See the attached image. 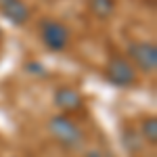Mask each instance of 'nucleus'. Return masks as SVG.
<instances>
[{
  "label": "nucleus",
  "mask_w": 157,
  "mask_h": 157,
  "mask_svg": "<svg viewBox=\"0 0 157 157\" xmlns=\"http://www.w3.org/2000/svg\"><path fill=\"white\" fill-rule=\"evenodd\" d=\"M48 134L65 149H80L84 145L82 128L69 115H63V113H57L48 120Z\"/></svg>",
  "instance_id": "obj_1"
},
{
  "label": "nucleus",
  "mask_w": 157,
  "mask_h": 157,
  "mask_svg": "<svg viewBox=\"0 0 157 157\" xmlns=\"http://www.w3.org/2000/svg\"><path fill=\"white\" fill-rule=\"evenodd\" d=\"M128 61L134 69L153 73L157 69V46L147 40H134L128 44Z\"/></svg>",
  "instance_id": "obj_2"
},
{
  "label": "nucleus",
  "mask_w": 157,
  "mask_h": 157,
  "mask_svg": "<svg viewBox=\"0 0 157 157\" xmlns=\"http://www.w3.org/2000/svg\"><path fill=\"white\" fill-rule=\"evenodd\" d=\"M105 75L117 88H130V86L136 84V69L126 57H120V55L109 59L107 67H105Z\"/></svg>",
  "instance_id": "obj_3"
},
{
  "label": "nucleus",
  "mask_w": 157,
  "mask_h": 157,
  "mask_svg": "<svg viewBox=\"0 0 157 157\" xmlns=\"http://www.w3.org/2000/svg\"><path fill=\"white\" fill-rule=\"evenodd\" d=\"M40 36H42V42L48 50L61 52L69 44V27L57 19H44L40 23Z\"/></svg>",
  "instance_id": "obj_4"
},
{
  "label": "nucleus",
  "mask_w": 157,
  "mask_h": 157,
  "mask_svg": "<svg viewBox=\"0 0 157 157\" xmlns=\"http://www.w3.org/2000/svg\"><path fill=\"white\" fill-rule=\"evenodd\" d=\"M55 105L59 107V111L63 115H69V113H75L84 107V98L82 94L71 88V86H61L55 90Z\"/></svg>",
  "instance_id": "obj_5"
},
{
  "label": "nucleus",
  "mask_w": 157,
  "mask_h": 157,
  "mask_svg": "<svg viewBox=\"0 0 157 157\" xmlns=\"http://www.w3.org/2000/svg\"><path fill=\"white\" fill-rule=\"evenodd\" d=\"M0 11L13 25H23L29 19V6L23 0H9L6 4L0 6Z\"/></svg>",
  "instance_id": "obj_6"
},
{
  "label": "nucleus",
  "mask_w": 157,
  "mask_h": 157,
  "mask_svg": "<svg viewBox=\"0 0 157 157\" xmlns=\"http://www.w3.org/2000/svg\"><path fill=\"white\" fill-rule=\"evenodd\" d=\"M121 145L132 155H140L147 149V143L143 140V136H140V132L136 128H124L121 130Z\"/></svg>",
  "instance_id": "obj_7"
},
{
  "label": "nucleus",
  "mask_w": 157,
  "mask_h": 157,
  "mask_svg": "<svg viewBox=\"0 0 157 157\" xmlns=\"http://www.w3.org/2000/svg\"><path fill=\"white\" fill-rule=\"evenodd\" d=\"M138 132L143 136V140L147 143V147H155L157 145V117L155 115H149L145 120L140 121V128H138Z\"/></svg>",
  "instance_id": "obj_8"
},
{
  "label": "nucleus",
  "mask_w": 157,
  "mask_h": 157,
  "mask_svg": "<svg viewBox=\"0 0 157 157\" xmlns=\"http://www.w3.org/2000/svg\"><path fill=\"white\" fill-rule=\"evenodd\" d=\"M88 9L101 19H107L115 11V0H88Z\"/></svg>",
  "instance_id": "obj_9"
},
{
  "label": "nucleus",
  "mask_w": 157,
  "mask_h": 157,
  "mask_svg": "<svg viewBox=\"0 0 157 157\" xmlns=\"http://www.w3.org/2000/svg\"><path fill=\"white\" fill-rule=\"evenodd\" d=\"M86 157H109V153L103 149H90V151H86Z\"/></svg>",
  "instance_id": "obj_10"
},
{
  "label": "nucleus",
  "mask_w": 157,
  "mask_h": 157,
  "mask_svg": "<svg viewBox=\"0 0 157 157\" xmlns=\"http://www.w3.org/2000/svg\"><path fill=\"white\" fill-rule=\"evenodd\" d=\"M6 2H9V0H0V6H2V4H6Z\"/></svg>",
  "instance_id": "obj_11"
}]
</instances>
